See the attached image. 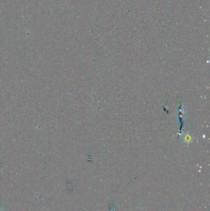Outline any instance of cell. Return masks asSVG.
Instances as JSON below:
<instances>
[{
    "label": "cell",
    "instance_id": "1",
    "mask_svg": "<svg viewBox=\"0 0 210 211\" xmlns=\"http://www.w3.org/2000/svg\"><path fill=\"white\" fill-rule=\"evenodd\" d=\"M184 140L186 143H190L192 141V137L189 134H186L184 136Z\"/></svg>",
    "mask_w": 210,
    "mask_h": 211
}]
</instances>
